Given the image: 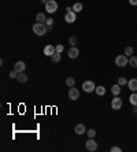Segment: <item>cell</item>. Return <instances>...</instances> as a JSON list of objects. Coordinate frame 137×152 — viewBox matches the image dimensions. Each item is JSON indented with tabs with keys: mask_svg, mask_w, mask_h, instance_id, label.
Segmentation results:
<instances>
[{
	"mask_svg": "<svg viewBox=\"0 0 137 152\" xmlns=\"http://www.w3.org/2000/svg\"><path fill=\"white\" fill-rule=\"evenodd\" d=\"M96 95L97 96H104L106 95V88L104 86H96Z\"/></svg>",
	"mask_w": 137,
	"mask_h": 152,
	"instance_id": "cell-17",
	"label": "cell"
},
{
	"mask_svg": "<svg viewBox=\"0 0 137 152\" xmlns=\"http://www.w3.org/2000/svg\"><path fill=\"white\" fill-rule=\"evenodd\" d=\"M129 102H130V104H132V106L137 107V92H133V93L130 95Z\"/></svg>",
	"mask_w": 137,
	"mask_h": 152,
	"instance_id": "cell-15",
	"label": "cell"
},
{
	"mask_svg": "<svg viewBox=\"0 0 137 152\" xmlns=\"http://www.w3.org/2000/svg\"><path fill=\"white\" fill-rule=\"evenodd\" d=\"M32 30H33V33H34L36 36H44L45 33H48L45 23H40V22L34 23L33 28H32Z\"/></svg>",
	"mask_w": 137,
	"mask_h": 152,
	"instance_id": "cell-1",
	"label": "cell"
},
{
	"mask_svg": "<svg viewBox=\"0 0 137 152\" xmlns=\"http://www.w3.org/2000/svg\"><path fill=\"white\" fill-rule=\"evenodd\" d=\"M43 52H44V55L45 56H52L55 52H56V48H55L52 44H48V45L44 47V51H43Z\"/></svg>",
	"mask_w": 137,
	"mask_h": 152,
	"instance_id": "cell-10",
	"label": "cell"
},
{
	"mask_svg": "<svg viewBox=\"0 0 137 152\" xmlns=\"http://www.w3.org/2000/svg\"><path fill=\"white\" fill-rule=\"evenodd\" d=\"M85 147H86V149H88L89 152H95L96 149H97V143H96L93 138H89L88 141L85 143Z\"/></svg>",
	"mask_w": 137,
	"mask_h": 152,
	"instance_id": "cell-6",
	"label": "cell"
},
{
	"mask_svg": "<svg viewBox=\"0 0 137 152\" xmlns=\"http://www.w3.org/2000/svg\"><path fill=\"white\" fill-rule=\"evenodd\" d=\"M82 90L84 92H86V93H92V92H95L96 90V85L93 81H85V82L82 84Z\"/></svg>",
	"mask_w": 137,
	"mask_h": 152,
	"instance_id": "cell-4",
	"label": "cell"
},
{
	"mask_svg": "<svg viewBox=\"0 0 137 152\" xmlns=\"http://www.w3.org/2000/svg\"><path fill=\"white\" fill-rule=\"evenodd\" d=\"M55 48H56V52H59V54H62V52H63V45H62V44H58Z\"/></svg>",
	"mask_w": 137,
	"mask_h": 152,
	"instance_id": "cell-29",
	"label": "cell"
},
{
	"mask_svg": "<svg viewBox=\"0 0 137 152\" xmlns=\"http://www.w3.org/2000/svg\"><path fill=\"white\" fill-rule=\"evenodd\" d=\"M129 64L132 67H137V56H130L129 58Z\"/></svg>",
	"mask_w": 137,
	"mask_h": 152,
	"instance_id": "cell-20",
	"label": "cell"
},
{
	"mask_svg": "<svg viewBox=\"0 0 137 152\" xmlns=\"http://www.w3.org/2000/svg\"><path fill=\"white\" fill-rule=\"evenodd\" d=\"M36 21L40 22V23H44V22L47 21V18H45V15L43 14V13H40V14L36 15Z\"/></svg>",
	"mask_w": 137,
	"mask_h": 152,
	"instance_id": "cell-18",
	"label": "cell"
},
{
	"mask_svg": "<svg viewBox=\"0 0 137 152\" xmlns=\"http://www.w3.org/2000/svg\"><path fill=\"white\" fill-rule=\"evenodd\" d=\"M14 69L17 70L18 73H23L25 69H26V64H25L23 62H17L15 64H14Z\"/></svg>",
	"mask_w": 137,
	"mask_h": 152,
	"instance_id": "cell-13",
	"label": "cell"
},
{
	"mask_svg": "<svg viewBox=\"0 0 137 152\" xmlns=\"http://www.w3.org/2000/svg\"><path fill=\"white\" fill-rule=\"evenodd\" d=\"M18 74H19V73H18L15 69L11 70V71H10V78H17V77H18Z\"/></svg>",
	"mask_w": 137,
	"mask_h": 152,
	"instance_id": "cell-27",
	"label": "cell"
},
{
	"mask_svg": "<svg viewBox=\"0 0 137 152\" xmlns=\"http://www.w3.org/2000/svg\"><path fill=\"white\" fill-rule=\"evenodd\" d=\"M122 99H119V96H115L112 100H111V108L112 110H115V111H118V110H121L122 108Z\"/></svg>",
	"mask_w": 137,
	"mask_h": 152,
	"instance_id": "cell-5",
	"label": "cell"
},
{
	"mask_svg": "<svg viewBox=\"0 0 137 152\" xmlns=\"http://www.w3.org/2000/svg\"><path fill=\"white\" fill-rule=\"evenodd\" d=\"M51 60L54 63H59L61 62V54H59V52H55L54 55L51 56Z\"/></svg>",
	"mask_w": 137,
	"mask_h": 152,
	"instance_id": "cell-19",
	"label": "cell"
},
{
	"mask_svg": "<svg viewBox=\"0 0 137 152\" xmlns=\"http://www.w3.org/2000/svg\"><path fill=\"white\" fill-rule=\"evenodd\" d=\"M118 84H119L121 86H125V85H128V80H126L125 77H119V78H118Z\"/></svg>",
	"mask_w": 137,
	"mask_h": 152,
	"instance_id": "cell-23",
	"label": "cell"
},
{
	"mask_svg": "<svg viewBox=\"0 0 137 152\" xmlns=\"http://www.w3.org/2000/svg\"><path fill=\"white\" fill-rule=\"evenodd\" d=\"M78 97H80V92H78V89H77V88H74V86H71V88H70V90H68V99H70V100H74V102H75Z\"/></svg>",
	"mask_w": 137,
	"mask_h": 152,
	"instance_id": "cell-9",
	"label": "cell"
},
{
	"mask_svg": "<svg viewBox=\"0 0 137 152\" xmlns=\"http://www.w3.org/2000/svg\"><path fill=\"white\" fill-rule=\"evenodd\" d=\"M17 80H18L21 84H25L27 81V76L25 74V73H19V74H18V77H17Z\"/></svg>",
	"mask_w": 137,
	"mask_h": 152,
	"instance_id": "cell-16",
	"label": "cell"
},
{
	"mask_svg": "<svg viewBox=\"0 0 137 152\" xmlns=\"http://www.w3.org/2000/svg\"><path fill=\"white\" fill-rule=\"evenodd\" d=\"M40 1H41V3H44V4H47V1H48V0H40Z\"/></svg>",
	"mask_w": 137,
	"mask_h": 152,
	"instance_id": "cell-33",
	"label": "cell"
},
{
	"mask_svg": "<svg viewBox=\"0 0 137 152\" xmlns=\"http://www.w3.org/2000/svg\"><path fill=\"white\" fill-rule=\"evenodd\" d=\"M54 25V19L52 18H48L47 21H45V26H52Z\"/></svg>",
	"mask_w": 137,
	"mask_h": 152,
	"instance_id": "cell-28",
	"label": "cell"
},
{
	"mask_svg": "<svg viewBox=\"0 0 137 152\" xmlns=\"http://www.w3.org/2000/svg\"><path fill=\"white\" fill-rule=\"evenodd\" d=\"M128 63H129V59H128V56L125 55H118L115 58V64L118 67H125V66H128Z\"/></svg>",
	"mask_w": 137,
	"mask_h": 152,
	"instance_id": "cell-2",
	"label": "cell"
},
{
	"mask_svg": "<svg viewBox=\"0 0 137 152\" xmlns=\"http://www.w3.org/2000/svg\"><path fill=\"white\" fill-rule=\"evenodd\" d=\"M45 11L49 14H54L58 11V3L55 0H48L47 4H45Z\"/></svg>",
	"mask_w": 137,
	"mask_h": 152,
	"instance_id": "cell-3",
	"label": "cell"
},
{
	"mask_svg": "<svg viewBox=\"0 0 137 152\" xmlns=\"http://www.w3.org/2000/svg\"><path fill=\"white\" fill-rule=\"evenodd\" d=\"M75 19H77V13H74V11H67L65 15V21L67 23H74Z\"/></svg>",
	"mask_w": 137,
	"mask_h": 152,
	"instance_id": "cell-7",
	"label": "cell"
},
{
	"mask_svg": "<svg viewBox=\"0 0 137 152\" xmlns=\"http://www.w3.org/2000/svg\"><path fill=\"white\" fill-rule=\"evenodd\" d=\"M125 55L126 56L133 55V47H126V48H125Z\"/></svg>",
	"mask_w": 137,
	"mask_h": 152,
	"instance_id": "cell-25",
	"label": "cell"
},
{
	"mask_svg": "<svg viewBox=\"0 0 137 152\" xmlns=\"http://www.w3.org/2000/svg\"><path fill=\"white\" fill-rule=\"evenodd\" d=\"M66 85H67L68 88H71V86H74L75 85V80L73 77H68L67 80H66Z\"/></svg>",
	"mask_w": 137,
	"mask_h": 152,
	"instance_id": "cell-22",
	"label": "cell"
},
{
	"mask_svg": "<svg viewBox=\"0 0 137 152\" xmlns=\"http://www.w3.org/2000/svg\"><path fill=\"white\" fill-rule=\"evenodd\" d=\"M86 134H88L89 138H95L96 137V130L95 129H89V130H86Z\"/></svg>",
	"mask_w": 137,
	"mask_h": 152,
	"instance_id": "cell-24",
	"label": "cell"
},
{
	"mask_svg": "<svg viewBox=\"0 0 137 152\" xmlns=\"http://www.w3.org/2000/svg\"><path fill=\"white\" fill-rule=\"evenodd\" d=\"M111 92H112L114 96H119V93H121V85H119V84L112 85V86H111Z\"/></svg>",
	"mask_w": 137,
	"mask_h": 152,
	"instance_id": "cell-14",
	"label": "cell"
},
{
	"mask_svg": "<svg viewBox=\"0 0 137 152\" xmlns=\"http://www.w3.org/2000/svg\"><path fill=\"white\" fill-rule=\"evenodd\" d=\"M73 11H74V13H81V11H82V4H81V3H74V6H73Z\"/></svg>",
	"mask_w": 137,
	"mask_h": 152,
	"instance_id": "cell-21",
	"label": "cell"
},
{
	"mask_svg": "<svg viewBox=\"0 0 137 152\" xmlns=\"http://www.w3.org/2000/svg\"><path fill=\"white\" fill-rule=\"evenodd\" d=\"M74 131L78 134V136H81V134H84V133H86V127H85V125L78 123V125H75Z\"/></svg>",
	"mask_w": 137,
	"mask_h": 152,
	"instance_id": "cell-11",
	"label": "cell"
},
{
	"mask_svg": "<svg viewBox=\"0 0 137 152\" xmlns=\"http://www.w3.org/2000/svg\"><path fill=\"white\" fill-rule=\"evenodd\" d=\"M68 44H71V47H74L75 44H77V38H75L74 36H71V37H68Z\"/></svg>",
	"mask_w": 137,
	"mask_h": 152,
	"instance_id": "cell-26",
	"label": "cell"
},
{
	"mask_svg": "<svg viewBox=\"0 0 137 152\" xmlns=\"http://www.w3.org/2000/svg\"><path fill=\"white\" fill-rule=\"evenodd\" d=\"M130 6H137V0H129Z\"/></svg>",
	"mask_w": 137,
	"mask_h": 152,
	"instance_id": "cell-31",
	"label": "cell"
},
{
	"mask_svg": "<svg viewBox=\"0 0 137 152\" xmlns=\"http://www.w3.org/2000/svg\"><path fill=\"white\" fill-rule=\"evenodd\" d=\"M67 55H68L70 59H77V58L80 56V49L74 45V47H71V48L67 51Z\"/></svg>",
	"mask_w": 137,
	"mask_h": 152,
	"instance_id": "cell-8",
	"label": "cell"
},
{
	"mask_svg": "<svg viewBox=\"0 0 137 152\" xmlns=\"http://www.w3.org/2000/svg\"><path fill=\"white\" fill-rule=\"evenodd\" d=\"M121 151H122V149H121L119 147H112V148H111V152H121Z\"/></svg>",
	"mask_w": 137,
	"mask_h": 152,
	"instance_id": "cell-30",
	"label": "cell"
},
{
	"mask_svg": "<svg viewBox=\"0 0 137 152\" xmlns=\"http://www.w3.org/2000/svg\"><path fill=\"white\" fill-rule=\"evenodd\" d=\"M128 86L132 92H137V78H132L128 81Z\"/></svg>",
	"mask_w": 137,
	"mask_h": 152,
	"instance_id": "cell-12",
	"label": "cell"
},
{
	"mask_svg": "<svg viewBox=\"0 0 137 152\" xmlns=\"http://www.w3.org/2000/svg\"><path fill=\"white\" fill-rule=\"evenodd\" d=\"M52 30V26H47V32H51Z\"/></svg>",
	"mask_w": 137,
	"mask_h": 152,
	"instance_id": "cell-32",
	"label": "cell"
}]
</instances>
